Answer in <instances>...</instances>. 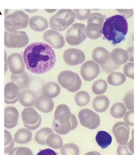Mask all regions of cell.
Instances as JSON below:
<instances>
[{
    "label": "cell",
    "instance_id": "obj_2",
    "mask_svg": "<svg viewBox=\"0 0 135 155\" xmlns=\"http://www.w3.org/2000/svg\"><path fill=\"white\" fill-rule=\"evenodd\" d=\"M128 25L121 15H115L107 18L102 28L104 39L116 45L125 40L128 33Z\"/></svg>",
    "mask_w": 135,
    "mask_h": 155
},
{
    "label": "cell",
    "instance_id": "obj_36",
    "mask_svg": "<svg viewBox=\"0 0 135 155\" xmlns=\"http://www.w3.org/2000/svg\"><path fill=\"white\" fill-rule=\"evenodd\" d=\"M15 140L8 131L4 130V153H8L13 148Z\"/></svg>",
    "mask_w": 135,
    "mask_h": 155
},
{
    "label": "cell",
    "instance_id": "obj_10",
    "mask_svg": "<svg viewBox=\"0 0 135 155\" xmlns=\"http://www.w3.org/2000/svg\"><path fill=\"white\" fill-rule=\"evenodd\" d=\"M78 118L80 124L85 128L94 130L100 124V118L96 112L89 109H82L78 113Z\"/></svg>",
    "mask_w": 135,
    "mask_h": 155
},
{
    "label": "cell",
    "instance_id": "obj_34",
    "mask_svg": "<svg viewBox=\"0 0 135 155\" xmlns=\"http://www.w3.org/2000/svg\"><path fill=\"white\" fill-rule=\"evenodd\" d=\"M108 88V84L106 80L98 79L93 84L92 91L96 95H101L104 94Z\"/></svg>",
    "mask_w": 135,
    "mask_h": 155
},
{
    "label": "cell",
    "instance_id": "obj_26",
    "mask_svg": "<svg viewBox=\"0 0 135 155\" xmlns=\"http://www.w3.org/2000/svg\"><path fill=\"white\" fill-rule=\"evenodd\" d=\"M96 140L101 149H106L112 143V137L105 131H99L97 134Z\"/></svg>",
    "mask_w": 135,
    "mask_h": 155
},
{
    "label": "cell",
    "instance_id": "obj_13",
    "mask_svg": "<svg viewBox=\"0 0 135 155\" xmlns=\"http://www.w3.org/2000/svg\"><path fill=\"white\" fill-rule=\"evenodd\" d=\"M113 134L117 143L120 145L128 144L130 134V128L125 122H117L113 127Z\"/></svg>",
    "mask_w": 135,
    "mask_h": 155
},
{
    "label": "cell",
    "instance_id": "obj_43",
    "mask_svg": "<svg viewBox=\"0 0 135 155\" xmlns=\"http://www.w3.org/2000/svg\"><path fill=\"white\" fill-rule=\"evenodd\" d=\"M117 155H133L129 150L128 145H119L117 148Z\"/></svg>",
    "mask_w": 135,
    "mask_h": 155
},
{
    "label": "cell",
    "instance_id": "obj_24",
    "mask_svg": "<svg viewBox=\"0 0 135 155\" xmlns=\"http://www.w3.org/2000/svg\"><path fill=\"white\" fill-rule=\"evenodd\" d=\"M60 91V86L54 82H49L45 84L42 90L43 96L49 99L56 98L59 96Z\"/></svg>",
    "mask_w": 135,
    "mask_h": 155
},
{
    "label": "cell",
    "instance_id": "obj_23",
    "mask_svg": "<svg viewBox=\"0 0 135 155\" xmlns=\"http://www.w3.org/2000/svg\"><path fill=\"white\" fill-rule=\"evenodd\" d=\"M48 22L42 16H34L29 19V27L32 30L37 32L44 31L48 27Z\"/></svg>",
    "mask_w": 135,
    "mask_h": 155
},
{
    "label": "cell",
    "instance_id": "obj_3",
    "mask_svg": "<svg viewBox=\"0 0 135 155\" xmlns=\"http://www.w3.org/2000/svg\"><path fill=\"white\" fill-rule=\"evenodd\" d=\"M77 118L72 114L69 107L64 104L58 106L52 122L53 130L57 134L64 135L74 130L78 126Z\"/></svg>",
    "mask_w": 135,
    "mask_h": 155
},
{
    "label": "cell",
    "instance_id": "obj_49",
    "mask_svg": "<svg viewBox=\"0 0 135 155\" xmlns=\"http://www.w3.org/2000/svg\"><path fill=\"white\" fill-rule=\"evenodd\" d=\"M6 52L5 51V73L6 72L7 70H8V62L6 61Z\"/></svg>",
    "mask_w": 135,
    "mask_h": 155
},
{
    "label": "cell",
    "instance_id": "obj_9",
    "mask_svg": "<svg viewBox=\"0 0 135 155\" xmlns=\"http://www.w3.org/2000/svg\"><path fill=\"white\" fill-rule=\"evenodd\" d=\"M85 29V25L82 23H77L72 25L67 31V42L72 46H77L82 43L87 38Z\"/></svg>",
    "mask_w": 135,
    "mask_h": 155
},
{
    "label": "cell",
    "instance_id": "obj_31",
    "mask_svg": "<svg viewBox=\"0 0 135 155\" xmlns=\"http://www.w3.org/2000/svg\"><path fill=\"white\" fill-rule=\"evenodd\" d=\"M53 130L49 127H45L38 131L35 134V141L38 144L41 145H45V140L49 135L53 134Z\"/></svg>",
    "mask_w": 135,
    "mask_h": 155
},
{
    "label": "cell",
    "instance_id": "obj_15",
    "mask_svg": "<svg viewBox=\"0 0 135 155\" xmlns=\"http://www.w3.org/2000/svg\"><path fill=\"white\" fill-rule=\"evenodd\" d=\"M64 61L68 65L75 66L82 63L85 60L84 52L79 49L69 48L64 52L63 54Z\"/></svg>",
    "mask_w": 135,
    "mask_h": 155
},
{
    "label": "cell",
    "instance_id": "obj_42",
    "mask_svg": "<svg viewBox=\"0 0 135 155\" xmlns=\"http://www.w3.org/2000/svg\"><path fill=\"white\" fill-rule=\"evenodd\" d=\"M134 111H128L126 113L125 116L123 117V120L127 125L129 126H134Z\"/></svg>",
    "mask_w": 135,
    "mask_h": 155
},
{
    "label": "cell",
    "instance_id": "obj_17",
    "mask_svg": "<svg viewBox=\"0 0 135 155\" xmlns=\"http://www.w3.org/2000/svg\"><path fill=\"white\" fill-rule=\"evenodd\" d=\"M18 87L13 82L6 84L4 88V102L6 104H13L19 100L20 94Z\"/></svg>",
    "mask_w": 135,
    "mask_h": 155
},
{
    "label": "cell",
    "instance_id": "obj_39",
    "mask_svg": "<svg viewBox=\"0 0 135 155\" xmlns=\"http://www.w3.org/2000/svg\"><path fill=\"white\" fill-rule=\"evenodd\" d=\"M8 155H33L31 149L25 147H15L13 148Z\"/></svg>",
    "mask_w": 135,
    "mask_h": 155
},
{
    "label": "cell",
    "instance_id": "obj_1",
    "mask_svg": "<svg viewBox=\"0 0 135 155\" xmlns=\"http://www.w3.org/2000/svg\"><path fill=\"white\" fill-rule=\"evenodd\" d=\"M25 64L29 71L35 74L49 71L55 65L54 51L43 42H34L28 45L23 52Z\"/></svg>",
    "mask_w": 135,
    "mask_h": 155
},
{
    "label": "cell",
    "instance_id": "obj_48",
    "mask_svg": "<svg viewBox=\"0 0 135 155\" xmlns=\"http://www.w3.org/2000/svg\"><path fill=\"white\" fill-rule=\"evenodd\" d=\"M84 155H101L99 152L96 151H91L85 153Z\"/></svg>",
    "mask_w": 135,
    "mask_h": 155
},
{
    "label": "cell",
    "instance_id": "obj_18",
    "mask_svg": "<svg viewBox=\"0 0 135 155\" xmlns=\"http://www.w3.org/2000/svg\"><path fill=\"white\" fill-rule=\"evenodd\" d=\"M19 113L13 106H8L4 109V127L11 129L17 126L18 123Z\"/></svg>",
    "mask_w": 135,
    "mask_h": 155
},
{
    "label": "cell",
    "instance_id": "obj_33",
    "mask_svg": "<svg viewBox=\"0 0 135 155\" xmlns=\"http://www.w3.org/2000/svg\"><path fill=\"white\" fill-rule=\"evenodd\" d=\"M90 97L89 94L85 91H80L77 92L74 97L76 104L79 107H84L89 103Z\"/></svg>",
    "mask_w": 135,
    "mask_h": 155
},
{
    "label": "cell",
    "instance_id": "obj_46",
    "mask_svg": "<svg viewBox=\"0 0 135 155\" xmlns=\"http://www.w3.org/2000/svg\"><path fill=\"white\" fill-rule=\"evenodd\" d=\"M37 155H57V154L52 149H45L41 150Z\"/></svg>",
    "mask_w": 135,
    "mask_h": 155
},
{
    "label": "cell",
    "instance_id": "obj_14",
    "mask_svg": "<svg viewBox=\"0 0 135 155\" xmlns=\"http://www.w3.org/2000/svg\"><path fill=\"white\" fill-rule=\"evenodd\" d=\"M7 62L10 71L13 74L20 75L25 72V61L22 55L20 53L11 54Z\"/></svg>",
    "mask_w": 135,
    "mask_h": 155
},
{
    "label": "cell",
    "instance_id": "obj_44",
    "mask_svg": "<svg viewBox=\"0 0 135 155\" xmlns=\"http://www.w3.org/2000/svg\"><path fill=\"white\" fill-rule=\"evenodd\" d=\"M116 11L125 18H130L133 15V9H116Z\"/></svg>",
    "mask_w": 135,
    "mask_h": 155
},
{
    "label": "cell",
    "instance_id": "obj_12",
    "mask_svg": "<svg viewBox=\"0 0 135 155\" xmlns=\"http://www.w3.org/2000/svg\"><path fill=\"white\" fill-rule=\"evenodd\" d=\"M100 66L93 60H88L82 64L80 74L86 81H91L97 77L100 73Z\"/></svg>",
    "mask_w": 135,
    "mask_h": 155
},
{
    "label": "cell",
    "instance_id": "obj_32",
    "mask_svg": "<svg viewBox=\"0 0 135 155\" xmlns=\"http://www.w3.org/2000/svg\"><path fill=\"white\" fill-rule=\"evenodd\" d=\"M11 80L12 82L15 84L19 89H23L25 88L28 84L29 76L25 72L20 75H15L12 74L11 76Z\"/></svg>",
    "mask_w": 135,
    "mask_h": 155
},
{
    "label": "cell",
    "instance_id": "obj_30",
    "mask_svg": "<svg viewBox=\"0 0 135 155\" xmlns=\"http://www.w3.org/2000/svg\"><path fill=\"white\" fill-rule=\"evenodd\" d=\"M46 145L54 149L61 148L63 146V140L59 135L51 134L48 136L45 140Z\"/></svg>",
    "mask_w": 135,
    "mask_h": 155
},
{
    "label": "cell",
    "instance_id": "obj_51",
    "mask_svg": "<svg viewBox=\"0 0 135 155\" xmlns=\"http://www.w3.org/2000/svg\"><path fill=\"white\" fill-rule=\"evenodd\" d=\"M131 136L132 138H134V129H133L131 131Z\"/></svg>",
    "mask_w": 135,
    "mask_h": 155
},
{
    "label": "cell",
    "instance_id": "obj_38",
    "mask_svg": "<svg viewBox=\"0 0 135 155\" xmlns=\"http://www.w3.org/2000/svg\"><path fill=\"white\" fill-rule=\"evenodd\" d=\"M76 18L79 20L83 21L87 20L90 15V9H74L73 10Z\"/></svg>",
    "mask_w": 135,
    "mask_h": 155
},
{
    "label": "cell",
    "instance_id": "obj_21",
    "mask_svg": "<svg viewBox=\"0 0 135 155\" xmlns=\"http://www.w3.org/2000/svg\"><path fill=\"white\" fill-rule=\"evenodd\" d=\"M110 59L115 64L120 65L127 63L129 55L127 50L122 48H115L111 52Z\"/></svg>",
    "mask_w": 135,
    "mask_h": 155
},
{
    "label": "cell",
    "instance_id": "obj_29",
    "mask_svg": "<svg viewBox=\"0 0 135 155\" xmlns=\"http://www.w3.org/2000/svg\"><path fill=\"white\" fill-rule=\"evenodd\" d=\"M127 112V108L122 102H116L113 104L110 109V113L111 116L115 119H121L124 117Z\"/></svg>",
    "mask_w": 135,
    "mask_h": 155
},
{
    "label": "cell",
    "instance_id": "obj_19",
    "mask_svg": "<svg viewBox=\"0 0 135 155\" xmlns=\"http://www.w3.org/2000/svg\"><path fill=\"white\" fill-rule=\"evenodd\" d=\"M34 106L40 111L47 114L53 110L54 104L51 99L44 96H39L35 98Z\"/></svg>",
    "mask_w": 135,
    "mask_h": 155
},
{
    "label": "cell",
    "instance_id": "obj_50",
    "mask_svg": "<svg viewBox=\"0 0 135 155\" xmlns=\"http://www.w3.org/2000/svg\"><path fill=\"white\" fill-rule=\"evenodd\" d=\"M46 11H48V12H49V13H52L53 12H54V11H56V10H45Z\"/></svg>",
    "mask_w": 135,
    "mask_h": 155
},
{
    "label": "cell",
    "instance_id": "obj_11",
    "mask_svg": "<svg viewBox=\"0 0 135 155\" xmlns=\"http://www.w3.org/2000/svg\"><path fill=\"white\" fill-rule=\"evenodd\" d=\"M23 124L30 130H35L38 128L42 121L41 117L35 109L25 108L21 113Z\"/></svg>",
    "mask_w": 135,
    "mask_h": 155
},
{
    "label": "cell",
    "instance_id": "obj_47",
    "mask_svg": "<svg viewBox=\"0 0 135 155\" xmlns=\"http://www.w3.org/2000/svg\"><path fill=\"white\" fill-rule=\"evenodd\" d=\"M128 146L129 150L131 151L132 153H134V138H132L131 140L128 143Z\"/></svg>",
    "mask_w": 135,
    "mask_h": 155
},
{
    "label": "cell",
    "instance_id": "obj_27",
    "mask_svg": "<svg viewBox=\"0 0 135 155\" xmlns=\"http://www.w3.org/2000/svg\"><path fill=\"white\" fill-rule=\"evenodd\" d=\"M35 98L36 96L33 92L29 90H25L21 92L18 101L22 106L28 108L34 106Z\"/></svg>",
    "mask_w": 135,
    "mask_h": 155
},
{
    "label": "cell",
    "instance_id": "obj_52",
    "mask_svg": "<svg viewBox=\"0 0 135 155\" xmlns=\"http://www.w3.org/2000/svg\"><path fill=\"white\" fill-rule=\"evenodd\" d=\"M27 11H28L29 12V11H30V12H34L35 11H37V10H25Z\"/></svg>",
    "mask_w": 135,
    "mask_h": 155
},
{
    "label": "cell",
    "instance_id": "obj_16",
    "mask_svg": "<svg viewBox=\"0 0 135 155\" xmlns=\"http://www.w3.org/2000/svg\"><path fill=\"white\" fill-rule=\"evenodd\" d=\"M43 39L54 49H61L65 45V40L63 35L53 30L45 31L43 34Z\"/></svg>",
    "mask_w": 135,
    "mask_h": 155
},
{
    "label": "cell",
    "instance_id": "obj_25",
    "mask_svg": "<svg viewBox=\"0 0 135 155\" xmlns=\"http://www.w3.org/2000/svg\"><path fill=\"white\" fill-rule=\"evenodd\" d=\"M32 134L27 128H21L15 133L14 140L15 143L19 144H27L32 139Z\"/></svg>",
    "mask_w": 135,
    "mask_h": 155
},
{
    "label": "cell",
    "instance_id": "obj_7",
    "mask_svg": "<svg viewBox=\"0 0 135 155\" xmlns=\"http://www.w3.org/2000/svg\"><path fill=\"white\" fill-rule=\"evenodd\" d=\"M57 80L62 87L71 92L78 91L82 85L81 80L78 74L69 70L61 72Z\"/></svg>",
    "mask_w": 135,
    "mask_h": 155
},
{
    "label": "cell",
    "instance_id": "obj_37",
    "mask_svg": "<svg viewBox=\"0 0 135 155\" xmlns=\"http://www.w3.org/2000/svg\"><path fill=\"white\" fill-rule=\"evenodd\" d=\"M123 101L127 109L129 111L134 110V94L133 91H129L125 94Z\"/></svg>",
    "mask_w": 135,
    "mask_h": 155
},
{
    "label": "cell",
    "instance_id": "obj_22",
    "mask_svg": "<svg viewBox=\"0 0 135 155\" xmlns=\"http://www.w3.org/2000/svg\"><path fill=\"white\" fill-rule=\"evenodd\" d=\"M110 106V100L104 95L97 96L92 101V107L96 112L102 113L107 110Z\"/></svg>",
    "mask_w": 135,
    "mask_h": 155
},
{
    "label": "cell",
    "instance_id": "obj_20",
    "mask_svg": "<svg viewBox=\"0 0 135 155\" xmlns=\"http://www.w3.org/2000/svg\"><path fill=\"white\" fill-rule=\"evenodd\" d=\"M92 58L94 62L100 65H104L108 62L110 58V53L104 47H97L93 50Z\"/></svg>",
    "mask_w": 135,
    "mask_h": 155
},
{
    "label": "cell",
    "instance_id": "obj_28",
    "mask_svg": "<svg viewBox=\"0 0 135 155\" xmlns=\"http://www.w3.org/2000/svg\"><path fill=\"white\" fill-rule=\"evenodd\" d=\"M126 77L124 74L119 72L114 71L109 74L107 77V81L111 86H120L125 83Z\"/></svg>",
    "mask_w": 135,
    "mask_h": 155
},
{
    "label": "cell",
    "instance_id": "obj_5",
    "mask_svg": "<svg viewBox=\"0 0 135 155\" xmlns=\"http://www.w3.org/2000/svg\"><path fill=\"white\" fill-rule=\"evenodd\" d=\"M29 21L27 14L22 11H17L5 18L4 28L7 32H14L19 29L26 28Z\"/></svg>",
    "mask_w": 135,
    "mask_h": 155
},
{
    "label": "cell",
    "instance_id": "obj_6",
    "mask_svg": "<svg viewBox=\"0 0 135 155\" xmlns=\"http://www.w3.org/2000/svg\"><path fill=\"white\" fill-rule=\"evenodd\" d=\"M104 18L100 13H93L87 20L85 33L87 37L92 40H96L102 35V30L104 24Z\"/></svg>",
    "mask_w": 135,
    "mask_h": 155
},
{
    "label": "cell",
    "instance_id": "obj_35",
    "mask_svg": "<svg viewBox=\"0 0 135 155\" xmlns=\"http://www.w3.org/2000/svg\"><path fill=\"white\" fill-rule=\"evenodd\" d=\"M60 153L61 155H79L80 149L74 143H67L61 148Z\"/></svg>",
    "mask_w": 135,
    "mask_h": 155
},
{
    "label": "cell",
    "instance_id": "obj_45",
    "mask_svg": "<svg viewBox=\"0 0 135 155\" xmlns=\"http://www.w3.org/2000/svg\"><path fill=\"white\" fill-rule=\"evenodd\" d=\"M127 52L129 55V60L128 61L131 62H133L134 61V47L133 45L131 47H129L127 50Z\"/></svg>",
    "mask_w": 135,
    "mask_h": 155
},
{
    "label": "cell",
    "instance_id": "obj_40",
    "mask_svg": "<svg viewBox=\"0 0 135 155\" xmlns=\"http://www.w3.org/2000/svg\"><path fill=\"white\" fill-rule=\"evenodd\" d=\"M134 63L133 62H128L126 63L123 68V71L126 77L131 78V79H134Z\"/></svg>",
    "mask_w": 135,
    "mask_h": 155
},
{
    "label": "cell",
    "instance_id": "obj_41",
    "mask_svg": "<svg viewBox=\"0 0 135 155\" xmlns=\"http://www.w3.org/2000/svg\"><path fill=\"white\" fill-rule=\"evenodd\" d=\"M101 67L103 71L108 74L110 72H112L120 68V65L116 64L113 62L111 59H110L106 64H105L104 65H101Z\"/></svg>",
    "mask_w": 135,
    "mask_h": 155
},
{
    "label": "cell",
    "instance_id": "obj_8",
    "mask_svg": "<svg viewBox=\"0 0 135 155\" xmlns=\"http://www.w3.org/2000/svg\"><path fill=\"white\" fill-rule=\"evenodd\" d=\"M29 37L24 31L8 32L5 31L4 45L8 48H21L28 45Z\"/></svg>",
    "mask_w": 135,
    "mask_h": 155
},
{
    "label": "cell",
    "instance_id": "obj_4",
    "mask_svg": "<svg viewBox=\"0 0 135 155\" xmlns=\"http://www.w3.org/2000/svg\"><path fill=\"white\" fill-rule=\"evenodd\" d=\"M76 16L70 9H61L50 18L49 25L55 31H63L74 23Z\"/></svg>",
    "mask_w": 135,
    "mask_h": 155
}]
</instances>
